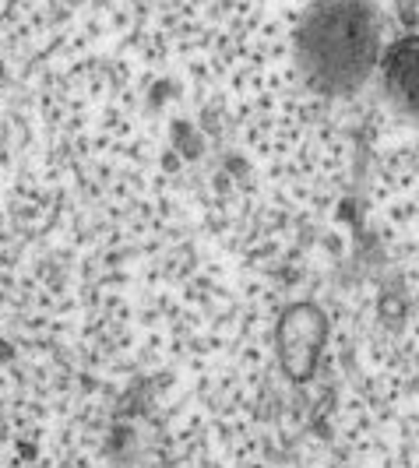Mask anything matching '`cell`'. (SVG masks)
<instances>
[{
	"label": "cell",
	"instance_id": "6da1fadb",
	"mask_svg": "<svg viewBox=\"0 0 419 468\" xmlns=\"http://www.w3.org/2000/svg\"><path fill=\"white\" fill-rule=\"evenodd\" d=\"M127 398L88 335L64 197L22 190L0 212V468H134Z\"/></svg>",
	"mask_w": 419,
	"mask_h": 468
},
{
	"label": "cell",
	"instance_id": "7a4b0ae2",
	"mask_svg": "<svg viewBox=\"0 0 419 468\" xmlns=\"http://www.w3.org/2000/svg\"><path fill=\"white\" fill-rule=\"evenodd\" d=\"M60 0H0V212L46 166L35 64L57 28Z\"/></svg>",
	"mask_w": 419,
	"mask_h": 468
},
{
	"label": "cell",
	"instance_id": "3957f363",
	"mask_svg": "<svg viewBox=\"0 0 419 468\" xmlns=\"http://www.w3.org/2000/svg\"><path fill=\"white\" fill-rule=\"evenodd\" d=\"M342 468H419V384L374 415Z\"/></svg>",
	"mask_w": 419,
	"mask_h": 468
}]
</instances>
